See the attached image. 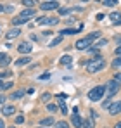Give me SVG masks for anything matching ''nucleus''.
Returning <instances> with one entry per match:
<instances>
[{
    "instance_id": "obj_6",
    "label": "nucleus",
    "mask_w": 121,
    "mask_h": 128,
    "mask_svg": "<svg viewBox=\"0 0 121 128\" xmlns=\"http://www.w3.org/2000/svg\"><path fill=\"white\" fill-rule=\"evenodd\" d=\"M109 114H118L121 112V100H116V102H111V106L107 107Z\"/></svg>"
},
{
    "instance_id": "obj_31",
    "label": "nucleus",
    "mask_w": 121,
    "mask_h": 128,
    "mask_svg": "<svg viewBox=\"0 0 121 128\" xmlns=\"http://www.w3.org/2000/svg\"><path fill=\"white\" fill-rule=\"evenodd\" d=\"M95 45H97V47H104V45H107V40H99Z\"/></svg>"
},
{
    "instance_id": "obj_4",
    "label": "nucleus",
    "mask_w": 121,
    "mask_h": 128,
    "mask_svg": "<svg viewBox=\"0 0 121 128\" xmlns=\"http://www.w3.org/2000/svg\"><path fill=\"white\" fill-rule=\"evenodd\" d=\"M118 90H120V85H118V83H116L114 80H111V82H109V83L106 85V94H107L109 97H112V95H114V94H116Z\"/></svg>"
},
{
    "instance_id": "obj_3",
    "label": "nucleus",
    "mask_w": 121,
    "mask_h": 128,
    "mask_svg": "<svg viewBox=\"0 0 121 128\" xmlns=\"http://www.w3.org/2000/svg\"><path fill=\"white\" fill-rule=\"evenodd\" d=\"M92 42H94V36H90V35H88L86 38H81V40H78V42L74 43V47H76L78 50H86V48H88V45H90Z\"/></svg>"
},
{
    "instance_id": "obj_21",
    "label": "nucleus",
    "mask_w": 121,
    "mask_h": 128,
    "mask_svg": "<svg viewBox=\"0 0 121 128\" xmlns=\"http://www.w3.org/2000/svg\"><path fill=\"white\" fill-rule=\"evenodd\" d=\"M62 38H64V36H56V38L50 42V47H56V45H59V43L62 42Z\"/></svg>"
},
{
    "instance_id": "obj_12",
    "label": "nucleus",
    "mask_w": 121,
    "mask_h": 128,
    "mask_svg": "<svg viewBox=\"0 0 121 128\" xmlns=\"http://www.w3.org/2000/svg\"><path fill=\"white\" fill-rule=\"evenodd\" d=\"M42 126H52V125H56V121H54V118L52 116H48V118H43L40 121Z\"/></svg>"
},
{
    "instance_id": "obj_22",
    "label": "nucleus",
    "mask_w": 121,
    "mask_h": 128,
    "mask_svg": "<svg viewBox=\"0 0 121 128\" xmlns=\"http://www.w3.org/2000/svg\"><path fill=\"white\" fill-rule=\"evenodd\" d=\"M102 4H104V5H107V7H114L118 2H116V0H102Z\"/></svg>"
},
{
    "instance_id": "obj_24",
    "label": "nucleus",
    "mask_w": 121,
    "mask_h": 128,
    "mask_svg": "<svg viewBox=\"0 0 121 128\" xmlns=\"http://www.w3.org/2000/svg\"><path fill=\"white\" fill-rule=\"evenodd\" d=\"M47 111H48V112H56V111H57V106H56V104H47Z\"/></svg>"
},
{
    "instance_id": "obj_37",
    "label": "nucleus",
    "mask_w": 121,
    "mask_h": 128,
    "mask_svg": "<svg viewBox=\"0 0 121 128\" xmlns=\"http://www.w3.org/2000/svg\"><path fill=\"white\" fill-rule=\"evenodd\" d=\"M4 102H5V97H4V95H0V104H4Z\"/></svg>"
},
{
    "instance_id": "obj_13",
    "label": "nucleus",
    "mask_w": 121,
    "mask_h": 128,
    "mask_svg": "<svg viewBox=\"0 0 121 128\" xmlns=\"http://www.w3.org/2000/svg\"><path fill=\"white\" fill-rule=\"evenodd\" d=\"M2 112H4V116H12V114L16 112V107L14 106H5L2 109Z\"/></svg>"
},
{
    "instance_id": "obj_25",
    "label": "nucleus",
    "mask_w": 121,
    "mask_h": 128,
    "mask_svg": "<svg viewBox=\"0 0 121 128\" xmlns=\"http://www.w3.org/2000/svg\"><path fill=\"white\" fill-rule=\"evenodd\" d=\"M121 66V56H118V59L112 61V68H120Z\"/></svg>"
},
{
    "instance_id": "obj_34",
    "label": "nucleus",
    "mask_w": 121,
    "mask_h": 128,
    "mask_svg": "<svg viewBox=\"0 0 121 128\" xmlns=\"http://www.w3.org/2000/svg\"><path fill=\"white\" fill-rule=\"evenodd\" d=\"M16 123H24V116H18L16 118Z\"/></svg>"
},
{
    "instance_id": "obj_43",
    "label": "nucleus",
    "mask_w": 121,
    "mask_h": 128,
    "mask_svg": "<svg viewBox=\"0 0 121 128\" xmlns=\"http://www.w3.org/2000/svg\"><path fill=\"white\" fill-rule=\"evenodd\" d=\"M81 2H86V0H81Z\"/></svg>"
},
{
    "instance_id": "obj_38",
    "label": "nucleus",
    "mask_w": 121,
    "mask_h": 128,
    "mask_svg": "<svg viewBox=\"0 0 121 128\" xmlns=\"http://www.w3.org/2000/svg\"><path fill=\"white\" fill-rule=\"evenodd\" d=\"M5 57H7V56H5V54H0V62H2V61H4V59H5Z\"/></svg>"
},
{
    "instance_id": "obj_36",
    "label": "nucleus",
    "mask_w": 121,
    "mask_h": 128,
    "mask_svg": "<svg viewBox=\"0 0 121 128\" xmlns=\"http://www.w3.org/2000/svg\"><path fill=\"white\" fill-rule=\"evenodd\" d=\"M114 54H116V56H121V45L116 48V50H114Z\"/></svg>"
},
{
    "instance_id": "obj_29",
    "label": "nucleus",
    "mask_w": 121,
    "mask_h": 128,
    "mask_svg": "<svg viewBox=\"0 0 121 128\" xmlns=\"http://www.w3.org/2000/svg\"><path fill=\"white\" fill-rule=\"evenodd\" d=\"M12 10H14L12 5H5V7H4V12H12Z\"/></svg>"
},
{
    "instance_id": "obj_11",
    "label": "nucleus",
    "mask_w": 121,
    "mask_h": 128,
    "mask_svg": "<svg viewBox=\"0 0 121 128\" xmlns=\"http://www.w3.org/2000/svg\"><path fill=\"white\" fill-rule=\"evenodd\" d=\"M71 123H73V126L81 128V123H83V120L80 118V114H73V118H71Z\"/></svg>"
},
{
    "instance_id": "obj_45",
    "label": "nucleus",
    "mask_w": 121,
    "mask_h": 128,
    "mask_svg": "<svg viewBox=\"0 0 121 128\" xmlns=\"http://www.w3.org/2000/svg\"><path fill=\"white\" fill-rule=\"evenodd\" d=\"M10 128H14V126H10Z\"/></svg>"
},
{
    "instance_id": "obj_35",
    "label": "nucleus",
    "mask_w": 121,
    "mask_h": 128,
    "mask_svg": "<svg viewBox=\"0 0 121 128\" xmlns=\"http://www.w3.org/2000/svg\"><path fill=\"white\" fill-rule=\"evenodd\" d=\"M12 86V82H7V83H4V90H7V88H10Z\"/></svg>"
},
{
    "instance_id": "obj_7",
    "label": "nucleus",
    "mask_w": 121,
    "mask_h": 128,
    "mask_svg": "<svg viewBox=\"0 0 121 128\" xmlns=\"http://www.w3.org/2000/svg\"><path fill=\"white\" fill-rule=\"evenodd\" d=\"M18 50H19L21 54H30V52L33 50V45H31L30 42H22V43H19Z\"/></svg>"
},
{
    "instance_id": "obj_32",
    "label": "nucleus",
    "mask_w": 121,
    "mask_h": 128,
    "mask_svg": "<svg viewBox=\"0 0 121 128\" xmlns=\"http://www.w3.org/2000/svg\"><path fill=\"white\" fill-rule=\"evenodd\" d=\"M5 76H10V71H2L0 73V78H5Z\"/></svg>"
},
{
    "instance_id": "obj_26",
    "label": "nucleus",
    "mask_w": 121,
    "mask_h": 128,
    "mask_svg": "<svg viewBox=\"0 0 121 128\" xmlns=\"http://www.w3.org/2000/svg\"><path fill=\"white\" fill-rule=\"evenodd\" d=\"M9 64H10V57H9V56H7V57H5V59H4V61H2V62H0V66H2V68H4V66H9Z\"/></svg>"
},
{
    "instance_id": "obj_14",
    "label": "nucleus",
    "mask_w": 121,
    "mask_h": 128,
    "mask_svg": "<svg viewBox=\"0 0 121 128\" xmlns=\"http://www.w3.org/2000/svg\"><path fill=\"white\" fill-rule=\"evenodd\" d=\"M30 19H26V18H21V16H18V18H14L12 19V24L18 28V26H21V24H24V22H28Z\"/></svg>"
},
{
    "instance_id": "obj_2",
    "label": "nucleus",
    "mask_w": 121,
    "mask_h": 128,
    "mask_svg": "<svg viewBox=\"0 0 121 128\" xmlns=\"http://www.w3.org/2000/svg\"><path fill=\"white\" fill-rule=\"evenodd\" d=\"M104 94H106V86H94V88L88 92V99H90L92 102H95V100H100Z\"/></svg>"
},
{
    "instance_id": "obj_30",
    "label": "nucleus",
    "mask_w": 121,
    "mask_h": 128,
    "mask_svg": "<svg viewBox=\"0 0 121 128\" xmlns=\"http://www.w3.org/2000/svg\"><path fill=\"white\" fill-rule=\"evenodd\" d=\"M114 82H116L118 85H121V73H118V74L114 76Z\"/></svg>"
},
{
    "instance_id": "obj_27",
    "label": "nucleus",
    "mask_w": 121,
    "mask_h": 128,
    "mask_svg": "<svg viewBox=\"0 0 121 128\" xmlns=\"http://www.w3.org/2000/svg\"><path fill=\"white\" fill-rule=\"evenodd\" d=\"M59 107H60V111H62L64 114L68 112V107H66V104H64V100H60V102H59Z\"/></svg>"
},
{
    "instance_id": "obj_1",
    "label": "nucleus",
    "mask_w": 121,
    "mask_h": 128,
    "mask_svg": "<svg viewBox=\"0 0 121 128\" xmlns=\"http://www.w3.org/2000/svg\"><path fill=\"white\" fill-rule=\"evenodd\" d=\"M106 68V61L102 59V57H97V59H92L90 62L86 64V71L88 73H97V71H100Z\"/></svg>"
},
{
    "instance_id": "obj_40",
    "label": "nucleus",
    "mask_w": 121,
    "mask_h": 128,
    "mask_svg": "<svg viewBox=\"0 0 121 128\" xmlns=\"http://www.w3.org/2000/svg\"><path fill=\"white\" fill-rule=\"evenodd\" d=\"M0 128H5V125H4V121L0 120Z\"/></svg>"
},
{
    "instance_id": "obj_44",
    "label": "nucleus",
    "mask_w": 121,
    "mask_h": 128,
    "mask_svg": "<svg viewBox=\"0 0 121 128\" xmlns=\"http://www.w3.org/2000/svg\"><path fill=\"white\" fill-rule=\"evenodd\" d=\"M52 2H56V0H52Z\"/></svg>"
},
{
    "instance_id": "obj_19",
    "label": "nucleus",
    "mask_w": 121,
    "mask_h": 128,
    "mask_svg": "<svg viewBox=\"0 0 121 128\" xmlns=\"http://www.w3.org/2000/svg\"><path fill=\"white\" fill-rule=\"evenodd\" d=\"M22 95H24V92L21 90V92H14V94H12V95H10L9 99H10V100H16V99H21Z\"/></svg>"
},
{
    "instance_id": "obj_41",
    "label": "nucleus",
    "mask_w": 121,
    "mask_h": 128,
    "mask_svg": "<svg viewBox=\"0 0 121 128\" xmlns=\"http://www.w3.org/2000/svg\"><path fill=\"white\" fill-rule=\"evenodd\" d=\"M0 90H4V83L2 82H0Z\"/></svg>"
},
{
    "instance_id": "obj_20",
    "label": "nucleus",
    "mask_w": 121,
    "mask_h": 128,
    "mask_svg": "<svg viewBox=\"0 0 121 128\" xmlns=\"http://www.w3.org/2000/svg\"><path fill=\"white\" fill-rule=\"evenodd\" d=\"M81 128H94V121H92V118L86 120V121H83V123H81Z\"/></svg>"
},
{
    "instance_id": "obj_8",
    "label": "nucleus",
    "mask_w": 121,
    "mask_h": 128,
    "mask_svg": "<svg viewBox=\"0 0 121 128\" xmlns=\"http://www.w3.org/2000/svg\"><path fill=\"white\" fill-rule=\"evenodd\" d=\"M19 35H21V30H19V28H16V26H14L12 30H9V31L5 33V38H7V42H9V40H12V38H18Z\"/></svg>"
},
{
    "instance_id": "obj_28",
    "label": "nucleus",
    "mask_w": 121,
    "mask_h": 128,
    "mask_svg": "<svg viewBox=\"0 0 121 128\" xmlns=\"http://www.w3.org/2000/svg\"><path fill=\"white\" fill-rule=\"evenodd\" d=\"M109 106H111V99H106V100L102 102V107L106 109V107H109Z\"/></svg>"
},
{
    "instance_id": "obj_33",
    "label": "nucleus",
    "mask_w": 121,
    "mask_h": 128,
    "mask_svg": "<svg viewBox=\"0 0 121 128\" xmlns=\"http://www.w3.org/2000/svg\"><path fill=\"white\" fill-rule=\"evenodd\" d=\"M47 78H50V73H43L40 76V80H47Z\"/></svg>"
},
{
    "instance_id": "obj_18",
    "label": "nucleus",
    "mask_w": 121,
    "mask_h": 128,
    "mask_svg": "<svg viewBox=\"0 0 121 128\" xmlns=\"http://www.w3.org/2000/svg\"><path fill=\"white\" fill-rule=\"evenodd\" d=\"M71 62H73V61H71V57H69V56H62V57H60V64L71 66Z\"/></svg>"
},
{
    "instance_id": "obj_5",
    "label": "nucleus",
    "mask_w": 121,
    "mask_h": 128,
    "mask_svg": "<svg viewBox=\"0 0 121 128\" xmlns=\"http://www.w3.org/2000/svg\"><path fill=\"white\" fill-rule=\"evenodd\" d=\"M40 9L42 10H56V9H59V4L52 2V0H47V2L40 4Z\"/></svg>"
},
{
    "instance_id": "obj_15",
    "label": "nucleus",
    "mask_w": 121,
    "mask_h": 128,
    "mask_svg": "<svg viewBox=\"0 0 121 128\" xmlns=\"http://www.w3.org/2000/svg\"><path fill=\"white\" fill-rule=\"evenodd\" d=\"M74 33H78V30H73V28H66V30H62V31H60V36H64V35H74Z\"/></svg>"
},
{
    "instance_id": "obj_16",
    "label": "nucleus",
    "mask_w": 121,
    "mask_h": 128,
    "mask_svg": "<svg viewBox=\"0 0 121 128\" xmlns=\"http://www.w3.org/2000/svg\"><path fill=\"white\" fill-rule=\"evenodd\" d=\"M35 4H38V2H36V0H22V5L28 7V9H33Z\"/></svg>"
},
{
    "instance_id": "obj_9",
    "label": "nucleus",
    "mask_w": 121,
    "mask_h": 128,
    "mask_svg": "<svg viewBox=\"0 0 121 128\" xmlns=\"http://www.w3.org/2000/svg\"><path fill=\"white\" fill-rule=\"evenodd\" d=\"M57 22H59V18H42V19H38V24H50V26H54Z\"/></svg>"
},
{
    "instance_id": "obj_42",
    "label": "nucleus",
    "mask_w": 121,
    "mask_h": 128,
    "mask_svg": "<svg viewBox=\"0 0 121 128\" xmlns=\"http://www.w3.org/2000/svg\"><path fill=\"white\" fill-rule=\"evenodd\" d=\"M0 12H4V7H2V5H0Z\"/></svg>"
},
{
    "instance_id": "obj_39",
    "label": "nucleus",
    "mask_w": 121,
    "mask_h": 128,
    "mask_svg": "<svg viewBox=\"0 0 121 128\" xmlns=\"http://www.w3.org/2000/svg\"><path fill=\"white\" fill-rule=\"evenodd\" d=\"M114 128H121V121H120V123H116V125H114Z\"/></svg>"
},
{
    "instance_id": "obj_10",
    "label": "nucleus",
    "mask_w": 121,
    "mask_h": 128,
    "mask_svg": "<svg viewBox=\"0 0 121 128\" xmlns=\"http://www.w3.org/2000/svg\"><path fill=\"white\" fill-rule=\"evenodd\" d=\"M35 14H36V10H35V9H26V10H22V12H21L19 16H21V18H26V19H30V18H33Z\"/></svg>"
},
{
    "instance_id": "obj_23",
    "label": "nucleus",
    "mask_w": 121,
    "mask_h": 128,
    "mask_svg": "<svg viewBox=\"0 0 121 128\" xmlns=\"http://www.w3.org/2000/svg\"><path fill=\"white\" fill-rule=\"evenodd\" d=\"M56 128H69V125H68L66 121H57V123H56Z\"/></svg>"
},
{
    "instance_id": "obj_17",
    "label": "nucleus",
    "mask_w": 121,
    "mask_h": 128,
    "mask_svg": "<svg viewBox=\"0 0 121 128\" xmlns=\"http://www.w3.org/2000/svg\"><path fill=\"white\" fill-rule=\"evenodd\" d=\"M28 62H30V57L24 56V57H21V59L16 61V66H24V64H28Z\"/></svg>"
}]
</instances>
